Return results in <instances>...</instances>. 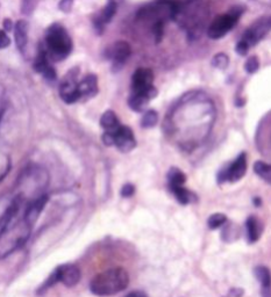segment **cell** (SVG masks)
<instances>
[{
	"label": "cell",
	"mask_w": 271,
	"mask_h": 297,
	"mask_svg": "<svg viewBox=\"0 0 271 297\" xmlns=\"http://www.w3.org/2000/svg\"><path fill=\"white\" fill-rule=\"evenodd\" d=\"M238 16V14H223L214 19V21L209 25L207 30L209 39L218 40L225 36L236 23Z\"/></svg>",
	"instance_id": "cell-7"
},
{
	"label": "cell",
	"mask_w": 271,
	"mask_h": 297,
	"mask_svg": "<svg viewBox=\"0 0 271 297\" xmlns=\"http://www.w3.org/2000/svg\"><path fill=\"white\" fill-rule=\"evenodd\" d=\"M5 110V102H4V91L0 87V119H1L2 114Z\"/></svg>",
	"instance_id": "cell-32"
},
{
	"label": "cell",
	"mask_w": 271,
	"mask_h": 297,
	"mask_svg": "<svg viewBox=\"0 0 271 297\" xmlns=\"http://www.w3.org/2000/svg\"><path fill=\"white\" fill-rule=\"evenodd\" d=\"M168 180L170 187H174V186H183L186 181V177L181 170L172 167L171 170L168 172Z\"/></svg>",
	"instance_id": "cell-22"
},
{
	"label": "cell",
	"mask_w": 271,
	"mask_h": 297,
	"mask_svg": "<svg viewBox=\"0 0 271 297\" xmlns=\"http://www.w3.org/2000/svg\"><path fill=\"white\" fill-rule=\"evenodd\" d=\"M73 0H61L60 2V8L62 9L63 12H69L71 7H72Z\"/></svg>",
	"instance_id": "cell-31"
},
{
	"label": "cell",
	"mask_w": 271,
	"mask_h": 297,
	"mask_svg": "<svg viewBox=\"0 0 271 297\" xmlns=\"http://www.w3.org/2000/svg\"><path fill=\"white\" fill-rule=\"evenodd\" d=\"M152 82H154V74L150 69H137L135 71L133 80H132V89H133V93H143L154 99L157 96V90L152 86Z\"/></svg>",
	"instance_id": "cell-4"
},
{
	"label": "cell",
	"mask_w": 271,
	"mask_h": 297,
	"mask_svg": "<svg viewBox=\"0 0 271 297\" xmlns=\"http://www.w3.org/2000/svg\"><path fill=\"white\" fill-rule=\"evenodd\" d=\"M245 67H246V71L248 73L256 72V71L259 70V67H260V60H259V58H257L256 56L249 57V58L247 59Z\"/></svg>",
	"instance_id": "cell-27"
},
{
	"label": "cell",
	"mask_w": 271,
	"mask_h": 297,
	"mask_svg": "<svg viewBox=\"0 0 271 297\" xmlns=\"http://www.w3.org/2000/svg\"><path fill=\"white\" fill-rule=\"evenodd\" d=\"M261 294L262 297H271V286L261 287Z\"/></svg>",
	"instance_id": "cell-34"
},
{
	"label": "cell",
	"mask_w": 271,
	"mask_h": 297,
	"mask_svg": "<svg viewBox=\"0 0 271 297\" xmlns=\"http://www.w3.org/2000/svg\"><path fill=\"white\" fill-rule=\"evenodd\" d=\"M228 57L227 55H223V53H219V55H215L213 57L212 60V65L214 67H218V69H226L227 65H228Z\"/></svg>",
	"instance_id": "cell-26"
},
{
	"label": "cell",
	"mask_w": 271,
	"mask_h": 297,
	"mask_svg": "<svg viewBox=\"0 0 271 297\" xmlns=\"http://www.w3.org/2000/svg\"><path fill=\"white\" fill-rule=\"evenodd\" d=\"M47 53H49L55 60L64 59L71 52L72 42L69 34L59 23L50 26L46 34Z\"/></svg>",
	"instance_id": "cell-3"
},
{
	"label": "cell",
	"mask_w": 271,
	"mask_h": 297,
	"mask_svg": "<svg viewBox=\"0 0 271 297\" xmlns=\"http://www.w3.org/2000/svg\"><path fill=\"white\" fill-rule=\"evenodd\" d=\"M170 190L172 193H174L176 198L178 200L179 203L188 204L192 200H196V195L192 194L191 192L186 190L183 186H174V187H170Z\"/></svg>",
	"instance_id": "cell-20"
},
{
	"label": "cell",
	"mask_w": 271,
	"mask_h": 297,
	"mask_svg": "<svg viewBox=\"0 0 271 297\" xmlns=\"http://www.w3.org/2000/svg\"><path fill=\"white\" fill-rule=\"evenodd\" d=\"M149 100H151L147 94L143 93H133V96L128 100V104L132 109L135 111H142L145 109V107L148 106Z\"/></svg>",
	"instance_id": "cell-19"
},
{
	"label": "cell",
	"mask_w": 271,
	"mask_h": 297,
	"mask_svg": "<svg viewBox=\"0 0 271 297\" xmlns=\"http://www.w3.org/2000/svg\"><path fill=\"white\" fill-rule=\"evenodd\" d=\"M14 37L16 47L20 50H23L27 45V41H28V23L23 21V20H20V21L16 22Z\"/></svg>",
	"instance_id": "cell-16"
},
{
	"label": "cell",
	"mask_w": 271,
	"mask_h": 297,
	"mask_svg": "<svg viewBox=\"0 0 271 297\" xmlns=\"http://www.w3.org/2000/svg\"><path fill=\"white\" fill-rule=\"evenodd\" d=\"M254 273H255V276L259 280L261 287L271 286V272L269 268L266 266H257Z\"/></svg>",
	"instance_id": "cell-23"
},
{
	"label": "cell",
	"mask_w": 271,
	"mask_h": 297,
	"mask_svg": "<svg viewBox=\"0 0 271 297\" xmlns=\"http://www.w3.org/2000/svg\"><path fill=\"white\" fill-rule=\"evenodd\" d=\"M131 52H132L131 46L128 45L127 42L118 41L112 46L110 56L117 65H121V64H124L128 58H130Z\"/></svg>",
	"instance_id": "cell-12"
},
{
	"label": "cell",
	"mask_w": 271,
	"mask_h": 297,
	"mask_svg": "<svg viewBox=\"0 0 271 297\" xmlns=\"http://www.w3.org/2000/svg\"><path fill=\"white\" fill-rule=\"evenodd\" d=\"M32 227L25 219L15 224H9L7 229L0 235V259L5 258L19 249L25 244L30 235Z\"/></svg>",
	"instance_id": "cell-2"
},
{
	"label": "cell",
	"mask_w": 271,
	"mask_h": 297,
	"mask_svg": "<svg viewBox=\"0 0 271 297\" xmlns=\"http://www.w3.org/2000/svg\"><path fill=\"white\" fill-rule=\"evenodd\" d=\"M47 202H48V197H47V195H41V197L35 198V200L30 203L29 207L27 208L23 219L28 223L30 227H33L36 223L39 216L41 215L43 208L46 207Z\"/></svg>",
	"instance_id": "cell-11"
},
{
	"label": "cell",
	"mask_w": 271,
	"mask_h": 297,
	"mask_svg": "<svg viewBox=\"0 0 271 297\" xmlns=\"http://www.w3.org/2000/svg\"><path fill=\"white\" fill-rule=\"evenodd\" d=\"M115 12H117V2H115V0H108L106 6H105L103 9V13H101L100 16L97 20L98 28L103 27L104 23L110 22L112 18L114 16Z\"/></svg>",
	"instance_id": "cell-18"
},
{
	"label": "cell",
	"mask_w": 271,
	"mask_h": 297,
	"mask_svg": "<svg viewBox=\"0 0 271 297\" xmlns=\"http://www.w3.org/2000/svg\"><path fill=\"white\" fill-rule=\"evenodd\" d=\"M135 193V187L132 184H126L121 188V197L131 198Z\"/></svg>",
	"instance_id": "cell-29"
},
{
	"label": "cell",
	"mask_w": 271,
	"mask_h": 297,
	"mask_svg": "<svg viewBox=\"0 0 271 297\" xmlns=\"http://www.w3.org/2000/svg\"><path fill=\"white\" fill-rule=\"evenodd\" d=\"M125 297H148L147 294L143 292H138V290H135V292H132L126 295Z\"/></svg>",
	"instance_id": "cell-35"
},
{
	"label": "cell",
	"mask_w": 271,
	"mask_h": 297,
	"mask_svg": "<svg viewBox=\"0 0 271 297\" xmlns=\"http://www.w3.org/2000/svg\"><path fill=\"white\" fill-rule=\"evenodd\" d=\"M254 202H255V204H257V205L261 204V200H260V198H255V200H254Z\"/></svg>",
	"instance_id": "cell-37"
},
{
	"label": "cell",
	"mask_w": 271,
	"mask_h": 297,
	"mask_svg": "<svg viewBox=\"0 0 271 297\" xmlns=\"http://www.w3.org/2000/svg\"><path fill=\"white\" fill-rule=\"evenodd\" d=\"M60 96L62 100L67 103H73L80 99L78 92V82H77V74L73 70L67 74L60 86Z\"/></svg>",
	"instance_id": "cell-8"
},
{
	"label": "cell",
	"mask_w": 271,
	"mask_h": 297,
	"mask_svg": "<svg viewBox=\"0 0 271 297\" xmlns=\"http://www.w3.org/2000/svg\"><path fill=\"white\" fill-rule=\"evenodd\" d=\"M247 171V154L245 152L240 153V156L226 167L225 170L220 171L218 174V181L222 182H235L245 177Z\"/></svg>",
	"instance_id": "cell-6"
},
{
	"label": "cell",
	"mask_w": 271,
	"mask_h": 297,
	"mask_svg": "<svg viewBox=\"0 0 271 297\" xmlns=\"http://www.w3.org/2000/svg\"><path fill=\"white\" fill-rule=\"evenodd\" d=\"M227 222V217L223 214H213L209 216L207 224L208 228L211 229V230H215V229H218L220 227H222L223 224Z\"/></svg>",
	"instance_id": "cell-25"
},
{
	"label": "cell",
	"mask_w": 271,
	"mask_h": 297,
	"mask_svg": "<svg viewBox=\"0 0 271 297\" xmlns=\"http://www.w3.org/2000/svg\"><path fill=\"white\" fill-rule=\"evenodd\" d=\"M249 49H250L249 45L247 42L243 41V40H241V41H240L238 45H236V52H238L239 55H241V56H245L246 53L249 51Z\"/></svg>",
	"instance_id": "cell-28"
},
{
	"label": "cell",
	"mask_w": 271,
	"mask_h": 297,
	"mask_svg": "<svg viewBox=\"0 0 271 297\" xmlns=\"http://www.w3.org/2000/svg\"><path fill=\"white\" fill-rule=\"evenodd\" d=\"M271 32V16H264L260 18L256 22H254L248 29L243 34L242 40L253 47L259 43L261 40L264 39L268 34Z\"/></svg>",
	"instance_id": "cell-5"
},
{
	"label": "cell",
	"mask_w": 271,
	"mask_h": 297,
	"mask_svg": "<svg viewBox=\"0 0 271 297\" xmlns=\"http://www.w3.org/2000/svg\"><path fill=\"white\" fill-rule=\"evenodd\" d=\"M128 283L130 276L124 268H111L94 276L90 289L94 295L111 296L126 289Z\"/></svg>",
	"instance_id": "cell-1"
},
{
	"label": "cell",
	"mask_w": 271,
	"mask_h": 297,
	"mask_svg": "<svg viewBox=\"0 0 271 297\" xmlns=\"http://www.w3.org/2000/svg\"><path fill=\"white\" fill-rule=\"evenodd\" d=\"M59 282L67 287H74L80 280V271L74 265H62L55 269Z\"/></svg>",
	"instance_id": "cell-10"
},
{
	"label": "cell",
	"mask_w": 271,
	"mask_h": 297,
	"mask_svg": "<svg viewBox=\"0 0 271 297\" xmlns=\"http://www.w3.org/2000/svg\"><path fill=\"white\" fill-rule=\"evenodd\" d=\"M11 43V40L7 34H6L5 30H0V49H5L7 48Z\"/></svg>",
	"instance_id": "cell-30"
},
{
	"label": "cell",
	"mask_w": 271,
	"mask_h": 297,
	"mask_svg": "<svg viewBox=\"0 0 271 297\" xmlns=\"http://www.w3.org/2000/svg\"><path fill=\"white\" fill-rule=\"evenodd\" d=\"M246 230H247V238H248V242L250 244H253V243H255L260 239L263 231V227L259 219L250 216L246 222Z\"/></svg>",
	"instance_id": "cell-15"
},
{
	"label": "cell",
	"mask_w": 271,
	"mask_h": 297,
	"mask_svg": "<svg viewBox=\"0 0 271 297\" xmlns=\"http://www.w3.org/2000/svg\"><path fill=\"white\" fill-rule=\"evenodd\" d=\"M254 171L261 179L271 185V165L259 160L254 165Z\"/></svg>",
	"instance_id": "cell-21"
},
{
	"label": "cell",
	"mask_w": 271,
	"mask_h": 297,
	"mask_svg": "<svg viewBox=\"0 0 271 297\" xmlns=\"http://www.w3.org/2000/svg\"><path fill=\"white\" fill-rule=\"evenodd\" d=\"M4 28L6 32H9L12 29V21L9 19H6L4 21Z\"/></svg>",
	"instance_id": "cell-36"
},
{
	"label": "cell",
	"mask_w": 271,
	"mask_h": 297,
	"mask_svg": "<svg viewBox=\"0 0 271 297\" xmlns=\"http://www.w3.org/2000/svg\"><path fill=\"white\" fill-rule=\"evenodd\" d=\"M113 136L114 145L121 152L128 153L136 147V141H135L134 134L131 128L126 126H120L117 130L113 131Z\"/></svg>",
	"instance_id": "cell-9"
},
{
	"label": "cell",
	"mask_w": 271,
	"mask_h": 297,
	"mask_svg": "<svg viewBox=\"0 0 271 297\" xmlns=\"http://www.w3.org/2000/svg\"><path fill=\"white\" fill-rule=\"evenodd\" d=\"M158 121V115L155 110L145 111L143 117L141 120V126L143 128H152L156 126Z\"/></svg>",
	"instance_id": "cell-24"
},
{
	"label": "cell",
	"mask_w": 271,
	"mask_h": 297,
	"mask_svg": "<svg viewBox=\"0 0 271 297\" xmlns=\"http://www.w3.org/2000/svg\"><path fill=\"white\" fill-rule=\"evenodd\" d=\"M100 126L104 128L105 131H111V133H113V131L117 130L121 124L119 122V120H118L117 115H115L114 111L107 110L105 111L103 116H101Z\"/></svg>",
	"instance_id": "cell-17"
},
{
	"label": "cell",
	"mask_w": 271,
	"mask_h": 297,
	"mask_svg": "<svg viewBox=\"0 0 271 297\" xmlns=\"http://www.w3.org/2000/svg\"><path fill=\"white\" fill-rule=\"evenodd\" d=\"M243 295V290L240 288L230 289L228 293V297H241Z\"/></svg>",
	"instance_id": "cell-33"
},
{
	"label": "cell",
	"mask_w": 271,
	"mask_h": 297,
	"mask_svg": "<svg viewBox=\"0 0 271 297\" xmlns=\"http://www.w3.org/2000/svg\"><path fill=\"white\" fill-rule=\"evenodd\" d=\"M34 69H35L37 72L42 73L47 79L56 78V71L54 70V67L49 64L48 53H47L46 50H41V51H40L35 63H34Z\"/></svg>",
	"instance_id": "cell-13"
},
{
	"label": "cell",
	"mask_w": 271,
	"mask_h": 297,
	"mask_svg": "<svg viewBox=\"0 0 271 297\" xmlns=\"http://www.w3.org/2000/svg\"><path fill=\"white\" fill-rule=\"evenodd\" d=\"M78 92L80 98H91L98 92V79L94 74H87L78 82Z\"/></svg>",
	"instance_id": "cell-14"
}]
</instances>
